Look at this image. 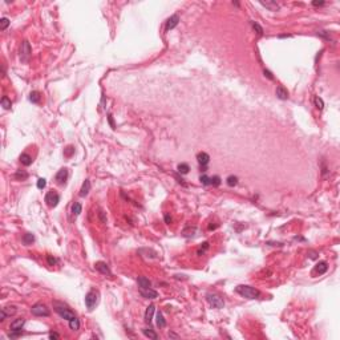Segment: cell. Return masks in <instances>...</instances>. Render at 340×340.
<instances>
[{
  "label": "cell",
  "instance_id": "cell-20",
  "mask_svg": "<svg viewBox=\"0 0 340 340\" xmlns=\"http://www.w3.org/2000/svg\"><path fill=\"white\" fill-rule=\"evenodd\" d=\"M23 243L25 246H29V245H32V243L35 242V237H33V234H31V233H27V234H24L23 235Z\"/></svg>",
  "mask_w": 340,
  "mask_h": 340
},
{
  "label": "cell",
  "instance_id": "cell-27",
  "mask_svg": "<svg viewBox=\"0 0 340 340\" xmlns=\"http://www.w3.org/2000/svg\"><path fill=\"white\" fill-rule=\"evenodd\" d=\"M226 182H227V185H229L230 187H234V186L238 185V177H237V175H229L227 179H226Z\"/></svg>",
  "mask_w": 340,
  "mask_h": 340
},
{
  "label": "cell",
  "instance_id": "cell-37",
  "mask_svg": "<svg viewBox=\"0 0 340 340\" xmlns=\"http://www.w3.org/2000/svg\"><path fill=\"white\" fill-rule=\"evenodd\" d=\"M73 153H74V147L72 146V145L68 146L67 149H64V155H65V157H71Z\"/></svg>",
  "mask_w": 340,
  "mask_h": 340
},
{
  "label": "cell",
  "instance_id": "cell-32",
  "mask_svg": "<svg viewBox=\"0 0 340 340\" xmlns=\"http://www.w3.org/2000/svg\"><path fill=\"white\" fill-rule=\"evenodd\" d=\"M314 101H315V106H316L319 110H322L323 108H324V102H323V100L319 97V96H316V97H315Z\"/></svg>",
  "mask_w": 340,
  "mask_h": 340
},
{
  "label": "cell",
  "instance_id": "cell-48",
  "mask_svg": "<svg viewBox=\"0 0 340 340\" xmlns=\"http://www.w3.org/2000/svg\"><path fill=\"white\" fill-rule=\"evenodd\" d=\"M312 6H315V7H322V6H324V2H312Z\"/></svg>",
  "mask_w": 340,
  "mask_h": 340
},
{
  "label": "cell",
  "instance_id": "cell-34",
  "mask_svg": "<svg viewBox=\"0 0 340 340\" xmlns=\"http://www.w3.org/2000/svg\"><path fill=\"white\" fill-rule=\"evenodd\" d=\"M199 181H201L203 185L205 186H209V185H211V179H210V177H207L206 174H202L201 177H199Z\"/></svg>",
  "mask_w": 340,
  "mask_h": 340
},
{
  "label": "cell",
  "instance_id": "cell-21",
  "mask_svg": "<svg viewBox=\"0 0 340 340\" xmlns=\"http://www.w3.org/2000/svg\"><path fill=\"white\" fill-rule=\"evenodd\" d=\"M142 334L145 335L146 338H149V339H153V340H157V339H158V335L155 334L151 328H142Z\"/></svg>",
  "mask_w": 340,
  "mask_h": 340
},
{
  "label": "cell",
  "instance_id": "cell-35",
  "mask_svg": "<svg viewBox=\"0 0 340 340\" xmlns=\"http://www.w3.org/2000/svg\"><path fill=\"white\" fill-rule=\"evenodd\" d=\"M250 23H251V27L254 28V31H257L258 35H263V28L259 25L258 23H255V21H250Z\"/></svg>",
  "mask_w": 340,
  "mask_h": 340
},
{
  "label": "cell",
  "instance_id": "cell-9",
  "mask_svg": "<svg viewBox=\"0 0 340 340\" xmlns=\"http://www.w3.org/2000/svg\"><path fill=\"white\" fill-rule=\"evenodd\" d=\"M139 294H141V296L145 298V299H155L158 296L157 291L150 288V287H147V288H139Z\"/></svg>",
  "mask_w": 340,
  "mask_h": 340
},
{
  "label": "cell",
  "instance_id": "cell-31",
  "mask_svg": "<svg viewBox=\"0 0 340 340\" xmlns=\"http://www.w3.org/2000/svg\"><path fill=\"white\" fill-rule=\"evenodd\" d=\"M2 310L7 314V316H11V315L16 314V307L15 306H7V307H4V308H2Z\"/></svg>",
  "mask_w": 340,
  "mask_h": 340
},
{
  "label": "cell",
  "instance_id": "cell-42",
  "mask_svg": "<svg viewBox=\"0 0 340 340\" xmlns=\"http://www.w3.org/2000/svg\"><path fill=\"white\" fill-rule=\"evenodd\" d=\"M47 262H48V265H49V266H55L56 263H57L56 258H53L52 255H48V257H47Z\"/></svg>",
  "mask_w": 340,
  "mask_h": 340
},
{
  "label": "cell",
  "instance_id": "cell-10",
  "mask_svg": "<svg viewBox=\"0 0 340 340\" xmlns=\"http://www.w3.org/2000/svg\"><path fill=\"white\" fill-rule=\"evenodd\" d=\"M94 269L97 270L98 273H101L104 275H108V277H110V275H112V271L109 269V266H108L105 262H96L94 263Z\"/></svg>",
  "mask_w": 340,
  "mask_h": 340
},
{
  "label": "cell",
  "instance_id": "cell-24",
  "mask_svg": "<svg viewBox=\"0 0 340 340\" xmlns=\"http://www.w3.org/2000/svg\"><path fill=\"white\" fill-rule=\"evenodd\" d=\"M40 100H41V96H40V93H39L37 90L31 92V94H29V101H31V102H33V104H39V102H40Z\"/></svg>",
  "mask_w": 340,
  "mask_h": 340
},
{
  "label": "cell",
  "instance_id": "cell-18",
  "mask_svg": "<svg viewBox=\"0 0 340 340\" xmlns=\"http://www.w3.org/2000/svg\"><path fill=\"white\" fill-rule=\"evenodd\" d=\"M137 283H138L139 288H147V287H150V286H151L150 281H149V279H147L146 277H138Z\"/></svg>",
  "mask_w": 340,
  "mask_h": 340
},
{
  "label": "cell",
  "instance_id": "cell-22",
  "mask_svg": "<svg viewBox=\"0 0 340 340\" xmlns=\"http://www.w3.org/2000/svg\"><path fill=\"white\" fill-rule=\"evenodd\" d=\"M261 4L262 6H265L266 8H269L270 11H277V10H279V4L278 3H275V2H261Z\"/></svg>",
  "mask_w": 340,
  "mask_h": 340
},
{
  "label": "cell",
  "instance_id": "cell-16",
  "mask_svg": "<svg viewBox=\"0 0 340 340\" xmlns=\"http://www.w3.org/2000/svg\"><path fill=\"white\" fill-rule=\"evenodd\" d=\"M154 311H155L154 304H150V306L146 308V311H145V322L147 323V324H150V323H151V319H153Z\"/></svg>",
  "mask_w": 340,
  "mask_h": 340
},
{
  "label": "cell",
  "instance_id": "cell-51",
  "mask_svg": "<svg viewBox=\"0 0 340 340\" xmlns=\"http://www.w3.org/2000/svg\"><path fill=\"white\" fill-rule=\"evenodd\" d=\"M169 338H174V339H178L179 336H178V335H175V334H173V332H169Z\"/></svg>",
  "mask_w": 340,
  "mask_h": 340
},
{
  "label": "cell",
  "instance_id": "cell-13",
  "mask_svg": "<svg viewBox=\"0 0 340 340\" xmlns=\"http://www.w3.org/2000/svg\"><path fill=\"white\" fill-rule=\"evenodd\" d=\"M275 93H277V97L279 100H287V98H288V90H287L283 85H278Z\"/></svg>",
  "mask_w": 340,
  "mask_h": 340
},
{
  "label": "cell",
  "instance_id": "cell-43",
  "mask_svg": "<svg viewBox=\"0 0 340 340\" xmlns=\"http://www.w3.org/2000/svg\"><path fill=\"white\" fill-rule=\"evenodd\" d=\"M98 217H100V221H101V223H106V217H105V213H104L102 210H100Z\"/></svg>",
  "mask_w": 340,
  "mask_h": 340
},
{
  "label": "cell",
  "instance_id": "cell-39",
  "mask_svg": "<svg viewBox=\"0 0 340 340\" xmlns=\"http://www.w3.org/2000/svg\"><path fill=\"white\" fill-rule=\"evenodd\" d=\"M318 36H322V37L326 39V40H330V39H331L330 32H327V31H318Z\"/></svg>",
  "mask_w": 340,
  "mask_h": 340
},
{
  "label": "cell",
  "instance_id": "cell-5",
  "mask_svg": "<svg viewBox=\"0 0 340 340\" xmlns=\"http://www.w3.org/2000/svg\"><path fill=\"white\" fill-rule=\"evenodd\" d=\"M31 312H32V315H35V316H49L51 315L49 308H48L45 304H43V303L35 304L31 308Z\"/></svg>",
  "mask_w": 340,
  "mask_h": 340
},
{
  "label": "cell",
  "instance_id": "cell-49",
  "mask_svg": "<svg viewBox=\"0 0 340 340\" xmlns=\"http://www.w3.org/2000/svg\"><path fill=\"white\" fill-rule=\"evenodd\" d=\"M108 118H109V122H110L112 128H113V129H114V124H113V118H112V114H109V116H108Z\"/></svg>",
  "mask_w": 340,
  "mask_h": 340
},
{
  "label": "cell",
  "instance_id": "cell-15",
  "mask_svg": "<svg viewBox=\"0 0 340 340\" xmlns=\"http://www.w3.org/2000/svg\"><path fill=\"white\" fill-rule=\"evenodd\" d=\"M327 270H328V265H327V262H319L318 265L315 266L314 273H315V274H319V275H323Z\"/></svg>",
  "mask_w": 340,
  "mask_h": 340
},
{
  "label": "cell",
  "instance_id": "cell-6",
  "mask_svg": "<svg viewBox=\"0 0 340 340\" xmlns=\"http://www.w3.org/2000/svg\"><path fill=\"white\" fill-rule=\"evenodd\" d=\"M97 302H98V292L97 291L92 290L85 295V304H86L89 311H92L94 308V306L97 304Z\"/></svg>",
  "mask_w": 340,
  "mask_h": 340
},
{
  "label": "cell",
  "instance_id": "cell-1",
  "mask_svg": "<svg viewBox=\"0 0 340 340\" xmlns=\"http://www.w3.org/2000/svg\"><path fill=\"white\" fill-rule=\"evenodd\" d=\"M53 310H55L56 312H57L63 319H65V320H68V322H71L72 319L76 318V315H74L73 311H72L71 308H68V306L64 304V303H61V302L53 300Z\"/></svg>",
  "mask_w": 340,
  "mask_h": 340
},
{
  "label": "cell",
  "instance_id": "cell-12",
  "mask_svg": "<svg viewBox=\"0 0 340 340\" xmlns=\"http://www.w3.org/2000/svg\"><path fill=\"white\" fill-rule=\"evenodd\" d=\"M197 161L201 166H206L207 163L210 162V155L207 153H205V151H201V153L197 154Z\"/></svg>",
  "mask_w": 340,
  "mask_h": 340
},
{
  "label": "cell",
  "instance_id": "cell-40",
  "mask_svg": "<svg viewBox=\"0 0 340 340\" xmlns=\"http://www.w3.org/2000/svg\"><path fill=\"white\" fill-rule=\"evenodd\" d=\"M209 249V242H203L202 243V246H201V249L198 250V255H201V254H203L205 253V251Z\"/></svg>",
  "mask_w": 340,
  "mask_h": 340
},
{
  "label": "cell",
  "instance_id": "cell-28",
  "mask_svg": "<svg viewBox=\"0 0 340 340\" xmlns=\"http://www.w3.org/2000/svg\"><path fill=\"white\" fill-rule=\"evenodd\" d=\"M69 328L72 331H78L80 330V320H78L77 318L72 319V320L69 322Z\"/></svg>",
  "mask_w": 340,
  "mask_h": 340
},
{
  "label": "cell",
  "instance_id": "cell-30",
  "mask_svg": "<svg viewBox=\"0 0 340 340\" xmlns=\"http://www.w3.org/2000/svg\"><path fill=\"white\" fill-rule=\"evenodd\" d=\"M2 106L4 108V109H11V106H12V102H11V100L7 97V96H3L2 97Z\"/></svg>",
  "mask_w": 340,
  "mask_h": 340
},
{
  "label": "cell",
  "instance_id": "cell-41",
  "mask_svg": "<svg viewBox=\"0 0 340 340\" xmlns=\"http://www.w3.org/2000/svg\"><path fill=\"white\" fill-rule=\"evenodd\" d=\"M21 335H23V332H21V331H11V334H10V338H11V339H16V338L21 336Z\"/></svg>",
  "mask_w": 340,
  "mask_h": 340
},
{
  "label": "cell",
  "instance_id": "cell-17",
  "mask_svg": "<svg viewBox=\"0 0 340 340\" xmlns=\"http://www.w3.org/2000/svg\"><path fill=\"white\" fill-rule=\"evenodd\" d=\"M89 190H90V181L89 179H85V182H84L81 186V190H80V197H86Z\"/></svg>",
  "mask_w": 340,
  "mask_h": 340
},
{
  "label": "cell",
  "instance_id": "cell-45",
  "mask_svg": "<svg viewBox=\"0 0 340 340\" xmlns=\"http://www.w3.org/2000/svg\"><path fill=\"white\" fill-rule=\"evenodd\" d=\"M6 318H7V314L2 310V311H0V322H4V320H6Z\"/></svg>",
  "mask_w": 340,
  "mask_h": 340
},
{
  "label": "cell",
  "instance_id": "cell-4",
  "mask_svg": "<svg viewBox=\"0 0 340 340\" xmlns=\"http://www.w3.org/2000/svg\"><path fill=\"white\" fill-rule=\"evenodd\" d=\"M31 53H32V48H31V44L24 40L20 45V59H21L23 63H28V60L31 57Z\"/></svg>",
  "mask_w": 340,
  "mask_h": 340
},
{
  "label": "cell",
  "instance_id": "cell-23",
  "mask_svg": "<svg viewBox=\"0 0 340 340\" xmlns=\"http://www.w3.org/2000/svg\"><path fill=\"white\" fill-rule=\"evenodd\" d=\"M15 179L16 181H25V179L28 178V173L27 171H24V170H17L15 173Z\"/></svg>",
  "mask_w": 340,
  "mask_h": 340
},
{
  "label": "cell",
  "instance_id": "cell-46",
  "mask_svg": "<svg viewBox=\"0 0 340 340\" xmlns=\"http://www.w3.org/2000/svg\"><path fill=\"white\" fill-rule=\"evenodd\" d=\"M59 338H60V335L56 334V332H51L49 334V339H59Z\"/></svg>",
  "mask_w": 340,
  "mask_h": 340
},
{
  "label": "cell",
  "instance_id": "cell-3",
  "mask_svg": "<svg viewBox=\"0 0 340 340\" xmlns=\"http://www.w3.org/2000/svg\"><path fill=\"white\" fill-rule=\"evenodd\" d=\"M206 300H207V303H209L211 307H213V308L221 310V308L225 307V300H223V299L219 296V295H217V294L209 292V294L206 295Z\"/></svg>",
  "mask_w": 340,
  "mask_h": 340
},
{
  "label": "cell",
  "instance_id": "cell-44",
  "mask_svg": "<svg viewBox=\"0 0 340 340\" xmlns=\"http://www.w3.org/2000/svg\"><path fill=\"white\" fill-rule=\"evenodd\" d=\"M263 73H265V76H267V77H269L270 80H274V76L271 74V72L270 71H267V69H265L263 71Z\"/></svg>",
  "mask_w": 340,
  "mask_h": 340
},
{
  "label": "cell",
  "instance_id": "cell-38",
  "mask_svg": "<svg viewBox=\"0 0 340 340\" xmlns=\"http://www.w3.org/2000/svg\"><path fill=\"white\" fill-rule=\"evenodd\" d=\"M45 186H47V181H45V179H44V178H39L37 179V189L43 190Z\"/></svg>",
  "mask_w": 340,
  "mask_h": 340
},
{
  "label": "cell",
  "instance_id": "cell-19",
  "mask_svg": "<svg viewBox=\"0 0 340 340\" xmlns=\"http://www.w3.org/2000/svg\"><path fill=\"white\" fill-rule=\"evenodd\" d=\"M32 161H33V159H32V157H31L29 154L23 153L21 155H20V162H21L24 166H29L31 163H32Z\"/></svg>",
  "mask_w": 340,
  "mask_h": 340
},
{
  "label": "cell",
  "instance_id": "cell-2",
  "mask_svg": "<svg viewBox=\"0 0 340 340\" xmlns=\"http://www.w3.org/2000/svg\"><path fill=\"white\" fill-rule=\"evenodd\" d=\"M235 292L246 299H258L261 296V292H259L257 288H254V287H251V286H246V285L237 286L235 287Z\"/></svg>",
  "mask_w": 340,
  "mask_h": 340
},
{
  "label": "cell",
  "instance_id": "cell-47",
  "mask_svg": "<svg viewBox=\"0 0 340 340\" xmlns=\"http://www.w3.org/2000/svg\"><path fill=\"white\" fill-rule=\"evenodd\" d=\"M165 222L167 223V225H170V223H171V217H170L169 214H165Z\"/></svg>",
  "mask_w": 340,
  "mask_h": 340
},
{
  "label": "cell",
  "instance_id": "cell-8",
  "mask_svg": "<svg viewBox=\"0 0 340 340\" xmlns=\"http://www.w3.org/2000/svg\"><path fill=\"white\" fill-rule=\"evenodd\" d=\"M55 179H56V182H57L59 185H61V186L65 185V182H67V179H68V169H65V167L60 169L57 171V174H56Z\"/></svg>",
  "mask_w": 340,
  "mask_h": 340
},
{
  "label": "cell",
  "instance_id": "cell-14",
  "mask_svg": "<svg viewBox=\"0 0 340 340\" xmlns=\"http://www.w3.org/2000/svg\"><path fill=\"white\" fill-rule=\"evenodd\" d=\"M24 323H25V320H24L23 318L15 319V320L11 323V326H10V330H11V331H21L23 326H24Z\"/></svg>",
  "mask_w": 340,
  "mask_h": 340
},
{
  "label": "cell",
  "instance_id": "cell-7",
  "mask_svg": "<svg viewBox=\"0 0 340 340\" xmlns=\"http://www.w3.org/2000/svg\"><path fill=\"white\" fill-rule=\"evenodd\" d=\"M44 201H45L48 207H56V206L59 205V202H60V195L56 193V191L51 190V191H48V193H47Z\"/></svg>",
  "mask_w": 340,
  "mask_h": 340
},
{
  "label": "cell",
  "instance_id": "cell-11",
  "mask_svg": "<svg viewBox=\"0 0 340 340\" xmlns=\"http://www.w3.org/2000/svg\"><path fill=\"white\" fill-rule=\"evenodd\" d=\"M178 23H179V16L178 15L170 16V17L166 20V31H170V29H173V28H175L178 25Z\"/></svg>",
  "mask_w": 340,
  "mask_h": 340
},
{
  "label": "cell",
  "instance_id": "cell-25",
  "mask_svg": "<svg viewBox=\"0 0 340 340\" xmlns=\"http://www.w3.org/2000/svg\"><path fill=\"white\" fill-rule=\"evenodd\" d=\"M157 326L159 327V328L166 327V320H165V318H163V315H162L161 311H158V312H157Z\"/></svg>",
  "mask_w": 340,
  "mask_h": 340
},
{
  "label": "cell",
  "instance_id": "cell-29",
  "mask_svg": "<svg viewBox=\"0 0 340 340\" xmlns=\"http://www.w3.org/2000/svg\"><path fill=\"white\" fill-rule=\"evenodd\" d=\"M177 170H178V173H181V174H187L189 170H190V167H189L187 163H179V165L177 166Z\"/></svg>",
  "mask_w": 340,
  "mask_h": 340
},
{
  "label": "cell",
  "instance_id": "cell-26",
  "mask_svg": "<svg viewBox=\"0 0 340 340\" xmlns=\"http://www.w3.org/2000/svg\"><path fill=\"white\" fill-rule=\"evenodd\" d=\"M81 210H82L81 203L74 202L73 205H72V214H73L74 217H77V215H80V213H81Z\"/></svg>",
  "mask_w": 340,
  "mask_h": 340
},
{
  "label": "cell",
  "instance_id": "cell-33",
  "mask_svg": "<svg viewBox=\"0 0 340 340\" xmlns=\"http://www.w3.org/2000/svg\"><path fill=\"white\" fill-rule=\"evenodd\" d=\"M10 19L8 17H3L2 20H0V29L2 31H4V29H7V27L10 25Z\"/></svg>",
  "mask_w": 340,
  "mask_h": 340
},
{
  "label": "cell",
  "instance_id": "cell-36",
  "mask_svg": "<svg viewBox=\"0 0 340 340\" xmlns=\"http://www.w3.org/2000/svg\"><path fill=\"white\" fill-rule=\"evenodd\" d=\"M210 179H211V185H213V186H219V185H221V177H219V175L210 177Z\"/></svg>",
  "mask_w": 340,
  "mask_h": 340
},
{
  "label": "cell",
  "instance_id": "cell-50",
  "mask_svg": "<svg viewBox=\"0 0 340 340\" xmlns=\"http://www.w3.org/2000/svg\"><path fill=\"white\" fill-rule=\"evenodd\" d=\"M308 254H311V255H310L311 259H315V258H316V253H315V251H310Z\"/></svg>",
  "mask_w": 340,
  "mask_h": 340
}]
</instances>
